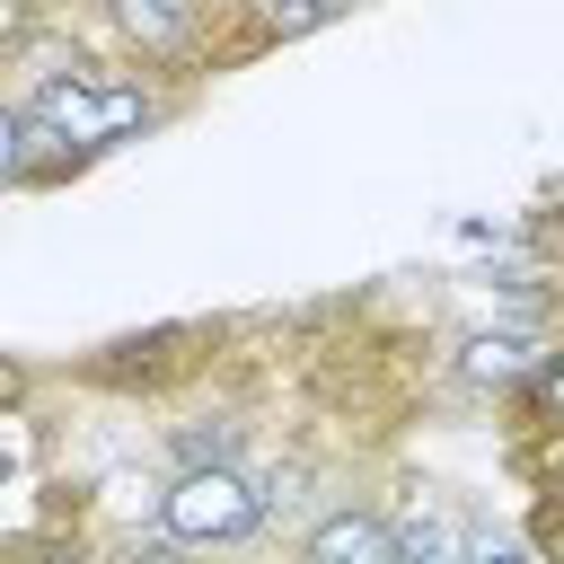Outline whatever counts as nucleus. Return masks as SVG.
<instances>
[{
  "label": "nucleus",
  "instance_id": "4",
  "mask_svg": "<svg viewBox=\"0 0 564 564\" xmlns=\"http://www.w3.org/2000/svg\"><path fill=\"white\" fill-rule=\"evenodd\" d=\"M291 564H397V529H388V502H326L308 529H300V546H291Z\"/></svg>",
  "mask_w": 564,
  "mask_h": 564
},
{
  "label": "nucleus",
  "instance_id": "3",
  "mask_svg": "<svg viewBox=\"0 0 564 564\" xmlns=\"http://www.w3.org/2000/svg\"><path fill=\"white\" fill-rule=\"evenodd\" d=\"M185 555H220V546H247L264 529V485L247 476V458H220V467H176L167 494H159V520Z\"/></svg>",
  "mask_w": 564,
  "mask_h": 564
},
{
  "label": "nucleus",
  "instance_id": "1",
  "mask_svg": "<svg viewBox=\"0 0 564 564\" xmlns=\"http://www.w3.org/2000/svg\"><path fill=\"white\" fill-rule=\"evenodd\" d=\"M18 106H26L53 141H70V150L97 167V159H115V150L150 141L185 97H176L167 79H150V70L115 62V53H44V62L26 70Z\"/></svg>",
  "mask_w": 564,
  "mask_h": 564
},
{
  "label": "nucleus",
  "instance_id": "7",
  "mask_svg": "<svg viewBox=\"0 0 564 564\" xmlns=\"http://www.w3.org/2000/svg\"><path fill=\"white\" fill-rule=\"evenodd\" d=\"M238 18V53H264V44H300L317 26H335L352 0H220Z\"/></svg>",
  "mask_w": 564,
  "mask_h": 564
},
{
  "label": "nucleus",
  "instance_id": "9",
  "mask_svg": "<svg viewBox=\"0 0 564 564\" xmlns=\"http://www.w3.org/2000/svg\"><path fill=\"white\" fill-rule=\"evenodd\" d=\"M62 26V0H0V62H35Z\"/></svg>",
  "mask_w": 564,
  "mask_h": 564
},
{
  "label": "nucleus",
  "instance_id": "14",
  "mask_svg": "<svg viewBox=\"0 0 564 564\" xmlns=\"http://www.w3.org/2000/svg\"><path fill=\"white\" fill-rule=\"evenodd\" d=\"M97 564H194L167 529H132V538H115V546H97Z\"/></svg>",
  "mask_w": 564,
  "mask_h": 564
},
{
  "label": "nucleus",
  "instance_id": "6",
  "mask_svg": "<svg viewBox=\"0 0 564 564\" xmlns=\"http://www.w3.org/2000/svg\"><path fill=\"white\" fill-rule=\"evenodd\" d=\"M388 529H397V564H467V520H458L432 485H414V494L388 511Z\"/></svg>",
  "mask_w": 564,
  "mask_h": 564
},
{
  "label": "nucleus",
  "instance_id": "11",
  "mask_svg": "<svg viewBox=\"0 0 564 564\" xmlns=\"http://www.w3.org/2000/svg\"><path fill=\"white\" fill-rule=\"evenodd\" d=\"M26 467H35V414L26 405H0V494L26 485Z\"/></svg>",
  "mask_w": 564,
  "mask_h": 564
},
{
  "label": "nucleus",
  "instance_id": "2",
  "mask_svg": "<svg viewBox=\"0 0 564 564\" xmlns=\"http://www.w3.org/2000/svg\"><path fill=\"white\" fill-rule=\"evenodd\" d=\"M220 18H229L220 0H88V26L106 35V53L150 70V79H167L176 97L229 62Z\"/></svg>",
  "mask_w": 564,
  "mask_h": 564
},
{
  "label": "nucleus",
  "instance_id": "5",
  "mask_svg": "<svg viewBox=\"0 0 564 564\" xmlns=\"http://www.w3.org/2000/svg\"><path fill=\"white\" fill-rule=\"evenodd\" d=\"M546 352H555L546 326H511V317H494V326H476V335L458 344V379H467V388H494V397L511 405V397L538 379Z\"/></svg>",
  "mask_w": 564,
  "mask_h": 564
},
{
  "label": "nucleus",
  "instance_id": "17",
  "mask_svg": "<svg viewBox=\"0 0 564 564\" xmlns=\"http://www.w3.org/2000/svg\"><path fill=\"white\" fill-rule=\"evenodd\" d=\"M18 564H97V546H79V538H35V546H18Z\"/></svg>",
  "mask_w": 564,
  "mask_h": 564
},
{
  "label": "nucleus",
  "instance_id": "12",
  "mask_svg": "<svg viewBox=\"0 0 564 564\" xmlns=\"http://www.w3.org/2000/svg\"><path fill=\"white\" fill-rule=\"evenodd\" d=\"M0 194H26V106L0 88Z\"/></svg>",
  "mask_w": 564,
  "mask_h": 564
},
{
  "label": "nucleus",
  "instance_id": "8",
  "mask_svg": "<svg viewBox=\"0 0 564 564\" xmlns=\"http://www.w3.org/2000/svg\"><path fill=\"white\" fill-rule=\"evenodd\" d=\"M167 449H176V467H220V458L247 449V423L238 414H194V423L167 432Z\"/></svg>",
  "mask_w": 564,
  "mask_h": 564
},
{
  "label": "nucleus",
  "instance_id": "10",
  "mask_svg": "<svg viewBox=\"0 0 564 564\" xmlns=\"http://www.w3.org/2000/svg\"><path fill=\"white\" fill-rule=\"evenodd\" d=\"M511 414H520V432H564V335H555V352L538 361V379L511 397Z\"/></svg>",
  "mask_w": 564,
  "mask_h": 564
},
{
  "label": "nucleus",
  "instance_id": "16",
  "mask_svg": "<svg viewBox=\"0 0 564 564\" xmlns=\"http://www.w3.org/2000/svg\"><path fill=\"white\" fill-rule=\"evenodd\" d=\"M529 546H538V564H564V502H538V520H529Z\"/></svg>",
  "mask_w": 564,
  "mask_h": 564
},
{
  "label": "nucleus",
  "instance_id": "15",
  "mask_svg": "<svg viewBox=\"0 0 564 564\" xmlns=\"http://www.w3.org/2000/svg\"><path fill=\"white\" fill-rule=\"evenodd\" d=\"M467 564H538V546L511 529H467Z\"/></svg>",
  "mask_w": 564,
  "mask_h": 564
},
{
  "label": "nucleus",
  "instance_id": "13",
  "mask_svg": "<svg viewBox=\"0 0 564 564\" xmlns=\"http://www.w3.org/2000/svg\"><path fill=\"white\" fill-rule=\"evenodd\" d=\"M520 467H529L538 502H564V432H520Z\"/></svg>",
  "mask_w": 564,
  "mask_h": 564
}]
</instances>
